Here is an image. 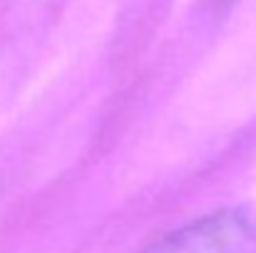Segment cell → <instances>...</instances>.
I'll list each match as a JSON object with an SVG mask.
<instances>
[{
  "label": "cell",
  "instance_id": "obj_1",
  "mask_svg": "<svg viewBox=\"0 0 256 253\" xmlns=\"http://www.w3.org/2000/svg\"><path fill=\"white\" fill-rule=\"evenodd\" d=\"M256 231L242 211H216L164 236L147 253H254Z\"/></svg>",
  "mask_w": 256,
  "mask_h": 253
}]
</instances>
